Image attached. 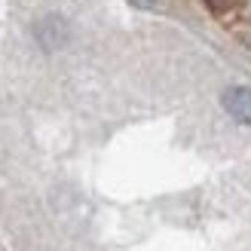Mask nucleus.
<instances>
[{
	"label": "nucleus",
	"mask_w": 251,
	"mask_h": 251,
	"mask_svg": "<svg viewBox=\"0 0 251 251\" xmlns=\"http://www.w3.org/2000/svg\"><path fill=\"white\" fill-rule=\"evenodd\" d=\"M205 3H208L211 9H227V6L233 3V0H205Z\"/></svg>",
	"instance_id": "obj_3"
},
{
	"label": "nucleus",
	"mask_w": 251,
	"mask_h": 251,
	"mask_svg": "<svg viewBox=\"0 0 251 251\" xmlns=\"http://www.w3.org/2000/svg\"><path fill=\"white\" fill-rule=\"evenodd\" d=\"M34 34H37V43H40L46 52H55V49H61L68 40V28L58 16H43L34 25Z\"/></svg>",
	"instance_id": "obj_1"
},
{
	"label": "nucleus",
	"mask_w": 251,
	"mask_h": 251,
	"mask_svg": "<svg viewBox=\"0 0 251 251\" xmlns=\"http://www.w3.org/2000/svg\"><path fill=\"white\" fill-rule=\"evenodd\" d=\"M138 3H144V6H150V3H156V0H138Z\"/></svg>",
	"instance_id": "obj_4"
},
{
	"label": "nucleus",
	"mask_w": 251,
	"mask_h": 251,
	"mask_svg": "<svg viewBox=\"0 0 251 251\" xmlns=\"http://www.w3.org/2000/svg\"><path fill=\"white\" fill-rule=\"evenodd\" d=\"M221 104H224V110H227L236 123L251 126V89H248V86H230V89L224 92Z\"/></svg>",
	"instance_id": "obj_2"
}]
</instances>
